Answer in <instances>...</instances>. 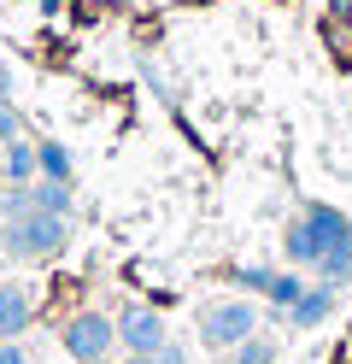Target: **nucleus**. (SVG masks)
<instances>
[{
	"label": "nucleus",
	"instance_id": "nucleus-1",
	"mask_svg": "<svg viewBox=\"0 0 352 364\" xmlns=\"http://www.w3.org/2000/svg\"><path fill=\"white\" fill-rule=\"evenodd\" d=\"M346 241H352V218L341 206H317V200H311V206H299L288 218V230H282V253H288L294 270H317Z\"/></svg>",
	"mask_w": 352,
	"mask_h": 364
},
{
	"label": "nucleus",
	"instance_id": "nucleus-2",
	"mask_svg": "<svg viewBox=\"0 0 352 364\" xmlns=\"http://www.w3.org/2000/svg\"><path fill=\"white\" fill-rule=\"evenodd\" d=\"M65 241H70V223L53 218V212H23V218H6V223H0V253H6V259H23V264L59 259Z\"/></svg>",
	"mask_w": 352,
	"mask_h": 364
},
{
	"label": "nucleus",
	"instance_id": "nucleus-3",
	"mask_svg": "<svg viewBox=\"0 0 352 364\" xmlns=\"http://www.w3.org/2000/svg\"><path fill=\"white\" fill-rule=\"evenodd\" d=\"M258 329V300L247 294H223V300H206L200 306V347L206 353H229Z\"/></svg>",
	"mask_w": 352,
	"mask_h": 364
},
{
	"label": "nucleus",
	"instance_id": "nucleus-4",
	"mask_svg": "<svg viewBox=\"0 0 352 364\" xmlns=\"http://www.w3.org/2000/svg\"><path fill=\"white\" fill-rule=\"evenodd\" d=\"M59 353L70 364H112L117 353V323L106 311H77V317H65V329H59Z\"/></svg>",
	"mask_w": 352,
	"mask_h": 364
},
{
	"label": "nucleus",
	"instance_id": "nucleus-5",
	"mask_svg": "<svg viewBox=\"0 0 352 364\" xmlns=\"http://www.w3.org/2000/svg\"><path fill=\"white\" fill-rule=\"evenodd\" d=\"M112 323H117V347H124V353H141V358H153L164 341H171V335H164V317H159L153 306H141V300L117 306Z\"/></svg>",
	"mask_w": 352,
	"mask_h": 364
},
{
	"label": "nucleus",
	"instance_id": "nucleus-6",
	"mask_svg": "<svg viewBox=\"0 0 352 364\" xmlns=\"http://www.w3.org/2000/svg\"><path fill=\"white\" fill-rule=\"evenodd\" d=\"M335 306H341V288H329V282H305V294L282 311V323L288 329H317V323H329L335 317Z\"/></svg>",
	"mask_w": 352,
	"mask_h": 364
},
{
	"label": "nucleus",
	"instance_id": "nucleus-7",
	"mask_svg": "<svg viewBox=\"0 0 352 364\" xmlns=\"http://www.w3.org/2000/svg\"><path fill=\"white\" fill-rule=\"evenodd\" d=\"M36 323V294L23 282H0V341H12Z\"/></svg>",
	"mask_w": 352,
	"mask_h": 364
},
{
	"label": "nucleus",
	"instance_id": "nucleus-8",
	"mask_svg": "<svg viewBox=\"0 0 352 364\" xmlns=\"http://www.w3.org/2000/svg\"><path fill=\"white\" fill-rule=\"evenodd\" d=\"M0 176H6V182H36V176H41V171H36V141H30V135H18V141L0 147Z\"/></svg>",
	"mask_w": 352,
	"mask_h": 364
},
{
	"label": "nucleus",
	"instance_id": "nucleus-9",
	"mask_svg": "<svg viewBox=\"0 0 352 364\" xmlns=\"http://www.w3.org/2000/svg\"><path fill=\"white\" fill-rule=\"evenodd\" d=\"M30 200H36V212H53V218H70V182H53V176H36V182H30Z\"/></svg>",
	"mask_w": 352,
	"mask_h": 364
},
{
	"label": "nucleus",
	"instance_id": "nucleus-10",
	"mask_svg": "<svg viewBox=\"0 0 352 364\" xmlns=\"http://www.w3.org/2000/svg\"><path fill=\"white\" fill-rule=\"evenodd\" d=\"M276 353H282V347H276V335H258V329H252L241 347H229V353H223V364H276Z\"/></svg>",
	"mask_w": 352,
	"mask_h": 364
},
{
	"label": "nucleus",
	"instance_id": "nucleus-11",
	"mask_svg": "<svg viewBox=\"0 0 352 364\" xmlns=\"http://www.w3.org/2000/svg\"><path fill=\"white\" fill-rule=\"evenodd\" d=\"M36 171L53 176V182H70V171H77L70 165V147L65 141H36Z\"/></svg>",
	"mask_w": 352,
	"mask_h": 364
},
{
	"label": "nucleus",
	"instance_id": "nucleus-12",
	"mask_svg": "<svg viewBox=\"0 0 352 364\" xmlns=\"http://www.w3.org/2000/svg\"><path fill=\"white\" fill-rule=\"evenodd\" d=\"M299 294H305V277L288 264V270H276V282H270V294H265V306H270V311H288Z\"/></svg>",
	"mask_w": 352,
	"mask_h": 364
},
{
	"label": "nucleus",
	"instance_id": "nucleus-13",
	"mask_svg": "<svg viewBox=\"0 0 352 364\" xmlns=\"http://www.w3.org/2000/svg\"><path fill=\"white\" fill-rule=\"evenodd\" d=\"M317 282H329V288H346V282H352V241L335 247V253L317 264Z\"/></svg>",
	"mask_w": 352,
	"mask_h": 364
},
{
	"label": "nucleus",
	"instance_id": "nucleus-14",
	"mask_svg": "<svg viewBox=\"0 0 352 364\" xmlns=\"http://www.w3.org/2000/svg\"><path fill=\"white\" fill-rule=\"evenodd\" d=\"M235 282H241L247 294H258V300H265L270 282H276V264H241V270H235Z\"/></svg>",
	"mask_w": 352,
	"mask_h": 364
},
{
	"label": "nucleus",
	"instance_id": "nucleus-15",
	"mask_svg": "<svg viewBox=\"0 0 352 364\" xmlns=\"http://www.w3.org/2000/svg\"><path fill=\"white\" fill-rule=\"evenodd\" d=\"M18 135H23L18 106H12V100H0V147H6V141H18Z\"/></svg>",
	"mask_w": 352,
	"mask_h": 364
},
{
	"label": "nucleus",
	"instance_id": "nucleus-16",
	"mask_svg": "<svg viewBox=\"0 0 352 364\" xmlns=\"http://www.w3.org/2000/svg\"><path fill=\"white\" fill-rule=\"evenodd\" d=\"M0 364H30V347H23V335L0 341Z\"/></svg>",
	"mask_w": 352,
	"mask_h": 364
},
{
	"label": "nucleus",
	"instance_id": "nucleus-17",
	"mask_svg": "<svg viewBox=\"0 0 352 364\" xmlns=\"http://www.w3.org/2000/svg\"><path fill=\"white\" fill-rule=\"evenodd\" d=\"M153 364H188V353H182V347H176V341H164V347H159V353H153Z\"/></svg>",
	"mask_w": 352,
	"mask_h": 364
},
{
	"label": "nucleus",
	"instance_id": "nucleus-18",
	"mask_svg": "<svg viewBox=\"0 0 352 364\" xmlns=\"http://www.w3.org/2000/svg\"><path fill=\"white\" fill-rule=\"evenodd\" d=\"M12 88H18V77H12V65H0V100H12Z\"/></svg>",
	"mask_w": 352,
	"mask_h": 364
},
{
	"label": "nucleus",
	"instance_id": "nucleus-19",
	"mask_svg": "<svg viewBox=\"0 0 352 364\" xmlns=\"http://www.w3.org/2000/svg\"><path fill=\"white\" fill-rule=\"evenodd\" d=\"M112 364H153V358H141V353H117Z\"/></svg>",
	"mask_w": 352,
	"mask_h": 364
}]
</instances>
